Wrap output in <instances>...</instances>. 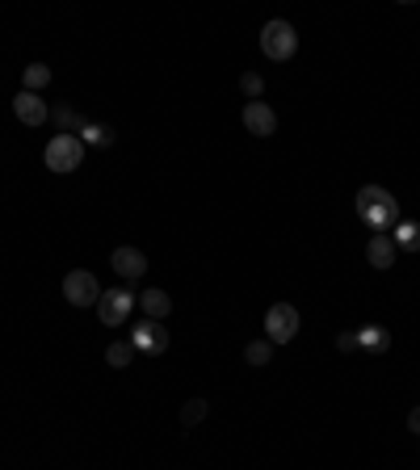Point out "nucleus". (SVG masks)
Returning a JSON list of instances; mask_svg holds the SVG:
<instances>
[{
    "mask_svg": "<svg viewBox=\"0 0 420 470\" xmlns=\"http://www.w3.org/2000/svg\"><path fill=\"white\" fill-rule=\"evenodd\" d=\"M21 84H26V93H42V88L51 84V68H46V63H29V68L21 71Z\"/></svg>",
    "mask_w": 420,
    "mask_h": 470,
    "instance_id": "obj_15",
    "label": "nucleus"
},
{
    "mask_svg": "<svg viewBox=\"0 0 420 470\" xmlns=\"http://www.w3.org/2000/svg\"><path fill=\"white\" fill-rule=\"evenodd\" d=\"M130 345H135V353L160 357V353H168V328L164 323H155V319H139L135 332H130Z\"/></svg>",
    "mask_w": 420,
    "mask_h": 470,
    "instance_id": "obj_7",
    "label": "nucleus"
},
{
    "mask_svg": "<svg viewBox=\"0 0 420 470\" xmlns=\"http://www.w3.org/2000/svg\"><path fill=\"white\" fill-rule=\"evenodd\" d=\"M269 357H273V345H269L265 336L244 345V361H248V365H256V370H261V365H269Z\"/></svg>",
    "mask_w": 420,
    "mask_h": 470,
    "instance_id": "obj_17",
    "label": "nucleus"
},
{
    "mask_svg": "<svg viewBox=\"0 0 420 470\" xmlns=\"http://www.w3.org/2000/svg\"><path fill=\"white\" fill-rule=\"evenodd\" d=\"M239 88H244V97H248V101H261V93H265V80H261L256 71H244V76H239Z\"/></svg>",
    "mask_w": 420,
    "mask_h": 470,
    "instance_id": "obj_20",
    "label": "nucleus"
},
{
    "mask_svg": "<svg viewBox=\"0 0 420 470\" xmlns=\"http://www.w3.org/2000/svg\"><path fill=\"white\" fill-rule=\"evenodd\" d=\"M135 306H139V298L126 290V286H118V290H105L97 298V315L105 328H118V323H126V315H130Z\"/></svg>",
    "mask_w": 420,
    "mask_h": 470,
    "instance_id": "obj_5",
    "label": "nucleus"
},
{
    "mask_svg": "<svg viewBox=\"0 0 420 470\" xmlns=\"http://www.w3.org/2000/svg\"><path fill=\"white\" fill-rule=\"evenodd\" d=\"M357 219L370 227V231H391L395 222H399V202H395L391 189H382V185H362L357 189Z\"/></svg>",
    "mask_w": 420,
    "mask_h": 470,
    "instance_id": "obj_1",
    "label": "nucleus"
},
{
    "mask_svg": "<svg viewBox=\"0 0 420 470\" xmlns=\"http://www.w3.org/2000/svg\"><path fill=\"white\" fill-rule=\"evenodd\" d=\"M51 118H55L59 135H80V130H84V118H80V113H71L68 105H63V110H55Z\"/></svg>",
    "mask_w": 420,
    "mask_h": 470,
    "instance_id": "obj_19",
    "label": "nucleus"
},
{
    "mask_svg": "<svg viewBox=\"0 0 420 470\" xmlns=\"http://www.w3.org/2000/svg\"><path fill=\"white\" fill-rule=\"evenodd\" d=\"M298 336V311L290 303H273L265 311V340L269 345H290Z\"/></svg>",
    "mask_w": 420,
    "mask_h": 470,
    "instance_id": "obj_4",
    "label": "nucleus"
},
{
    "mask_svg": "<svg viewBox=\"0 0 420 470\" xmlns=\"http://www.w3.org/2000/svg\"><path fill=\"white\" fill-rule=\"evenodd\" d=\"M13 113H17V122H21V126H42L46 118H51L46 101H42L38 93H26V88L13 97Z\"/></svg>",
    "mask_w": 420,
    "mask_h": 470,
    "instance_id": "obj_9",
    "label": "nucleus"
},
{
    "mask_svg": "<svg viewBox=\"0 0 420 470\" xmlns=\"http://www.w3.org/2000/svg\"><path fill=\"white\" fill-rule=\"evenodd\" d=\"M105 361H110L113 370H126V365L135 361V345H130V340H110V348H105Z\"/></svg>",
    "mask_w": 420,
    "mask_h": 470,
    "instance_id": "obj_16",
    "label": "nucleus"
},
{
    "mask_svg": "<svg viewBox=\"0 0 420 470\" xmlns=\"http://www.w3.org/2000/svg\"><path fill=\"white\" fill-rule=\"evenodd\" d=\"M395 252H399V248H395L391 235L378 231V235H370V244H365V261L374 264V269H391V264H395Z\"/></svg>",
    "mask_w": 420,
    "mask_h": 470,
    "instance_id": "obj_11",
    "label": "nucleus"
},
{
    "mask_svg": "<svg viewBox=\"0 0 420 470\" xmlns=\"http://www.w3.org/2000/svg\"><path fill=\"white\" fill-rule=\"evenodd\" d=\"M42 160H46V168L51 172H76L80 168V160H84V143H80V135H55L51 143H46V152H42Z\"/></svg>",
    "mask_w": 420,
    "mask_h": 470,
    "instance_id": "obj_2",
    "label": "nucleus"
},
{
    "mask_svg": "<svg viewBox=\"0 0 420 470\" xmlns=\"http://www.w3.org/2000/svg\"><path fill=\"white\" fill-rule=\"evenodd\" d=\"M110 264H113V273H118V277H126V281H135V277H143V273H147V256H143L139 248H130V244H122V248H113Z\"/></svg>",
    "mask_w": 420,
    "mask_h": 470,
    "instance_id": "obj_10",
    "label": "nucleus"
},
{
    "mask_svg": "<svg viewBox=\"0 0 420 470\" xmlns=\"http://www.w3.org/2000/svg\"><path fill=\"white\" fill-rule=\"evenodd\" d=\"M261 51H265V59H273V63H286V59L298 51V34H294L290 21H265V29H261Z\"/></svg>",
    "mask_w": 420,
    "mask_h": 470,
    "instance_id": "obj_3",
    "label": "nucleus"
},
{
    "mask_svg": "<svg viewBox=\"0 0 420 470\" xmlns=\"http://www.w3.org/2000/svg\"><path fill=\"white\" fill-rule=\"evenodd\" d=\"M202 415H206V399H189V403L181 407V424H185V429H194Z\"/></svg>",
    "mask_w": 420,
    "mask_h": 470,
    "instance_id": "obj_21",
    "label": "nucleus"
},
{
    "mask_svg": "<svg viewBox=\"0 0 420 470\" xmlns=\"http://www.w3.org/2000/svg\"><path fill=\"white\" fill-rule=\"evenodd\" d=\"M80 143H93V147H110V143H113V130H110V126H97V122H84Z\"/></svg>",
    "mask_w": 420,
    "mask_h": 470,
    "instance_id": "obj_18",
    "label": "nucleus"
},
{
    "mask_svg": "<svg viewBox=\"0 0 420 470\" xmlns=\"http://www.w3.org/2000/svg\"><path fill=\"white\" fill-rule=\"evenodd\" d=\"M391 239L399 252H420V222H395Z\"/></svg>",
    "mask_w": 420,
    "mask_h": 470,
    "instance_id": "obj_14",
    "label": "nucleus"
},
{
    "mask_svg": "<svg viewBox=\"0 0 420 470\" xmlns=\"http://www.w3.org/2000/svg\"><path fill=\"white\" fill-rule=\"evenodd\" d=\"M63 298H68L71 306H97V298H101L97 277L88 273V269H71V273L63 277Z\"/></svg>",
    "mask_w": 420,
    "mask_h": 470,
    "instance_id": "obj_6",
    "label": "nucleus"
},
{
    "mask_svg": "<svg viewBox=\"0 0 420 470\" xmlns=\"http://www.w3.org/2000/svg\"><path fill=\"white\" fill-rule=\"evenodd\" d=\"M244 126H248L256 138H269L278 130V113L269 110L265 101H244Z\"/></svg>",
    "mask_w": 420,
    "mask_h": 470,
    "instance_id": "obj_8",
    "label": "nucleus"
},
{
    "mask_svg": "<svg viewBox=\"0 0 420 470\" xmlns=\"http://www.w3.org/2000/svg\"><path fill=\"white\" fill-rule=\"evenodd\" d=\"M407 429H412V432H416V437H420V403H416V407H412V412H407Z\"/></svg>",
    "mask_w": 420,
    "mask_h": 470,
    "instance_id": "obj_23",
    "label": "nucleus"
},
{
    "mask_svg": "<svg viewBox=\"0 0 420 470\" xmlns=\"http://www.w3.org/2000/svg\"><path fill=\"white\" fill-rule=\"evenodd\" d=\"M336 348H340V353H353V348H362V345H357V332H340V336H336Z\"/></svg>",
    "mask_w": 420,
    "mask_h": 470,
    "instance_id": "obj_22",
    "label": "nucleus"
},
{
    "mask_svg": "<svg viewBox=\"0 0 420 470\" xmlns=\"http://www.w3.org/2000/svg\"><path fill=\"white\" fill-rule=\"evenodd\" d=\"M139 306H143V319H155V323H160V319L172 311V298H168L164 290H143Z\"/></svg>",
    "mask_w": 420,
    "mask_h": 470,
    "instance_id": "obj_12",
    "label": "nucleus"
},
{
    "mask_svg": "<svg viewBox=\"0 0 420 470\" xmlns=\"http://www.w3.org/2000/svg\"><path fill=\"white\" fill-rule=\"evenodd\" d=\"M357 345H362L365 353H387V348H391V332H387L382 323H370V328L357 332Z\"/></svg>",
    "mask_w": 420,
    "mask_h": 470,
    "instance_id": "obj_13",
    "label": "nucleus"
}]
</instances>
